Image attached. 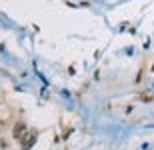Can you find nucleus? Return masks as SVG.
I'll return each instance as SVG.
<instances>
[{"mask_svg":"<svg viewBox=\"0 0 154 150\" xmlns=\"http://www.w3.org/2000/svg\"><path fill=\"white\" fill-rule=\"evenodd\" d=\"M0 146H2V148H6V146H8V142H6L4 138H0Z\"/></svg>","mask_w":154,"mask_h":150,"instance_id":"nucleus-3","label":"nucleus"},{"mask_svg":"<svg viewBox=\"0 0 154 150\" xmlns=\"http://www.w3.org/2000/svg\"><path fill=\"white\" fill-rule=\"evenodd\" d=\"M36 140H38V132H36V130H30V132L24 136V140L20 142V148L22 150H30L36 144Z\"/></svg>","mask_w":154,"mask_h":150,"instance_id":"nucleus-2","label":"nucleus"},{"mask_svg":"<svg viewBox=\"0 0 154 150\" xmlns=\"http://www.w3.org/2000/svg\"><path fill=\"white\" fill-rule=\"evenodd\" d=\"M28 132L30 130H28V124H26V122H16L14 128H12V138L16 140V142H22L24 136H26Z\"/></svg>","mask_w":154,"mask_h":150,"instance_id":"nucleus-1","label":"nucleus"}]
</instances>
